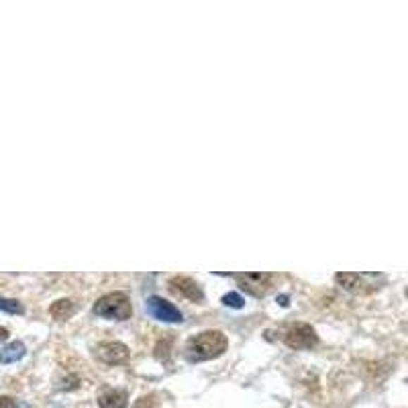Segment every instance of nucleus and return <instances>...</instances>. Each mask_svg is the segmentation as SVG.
Here are the masks:
<instances>
[{
    "label": "nucleus",
    "mask_w": 408,
    "mask_h": 408,
    "mask_svg": "<svg viewBox=\"0 0 408 408\" xmlns=\"http://www.w3.org/2000/svg\"><path fill=\"white\" fill-rule=\"evenodd\" d=\"M170 290L174 292L175 296L186 298L190 302H202L204 300V292L200 288V284L188 278V276H174L170 280Z\"/></svg>",
    "instance_id": "423d86ee"
},
{
    "label": "nucleus",
    "mask_w": 408,
    "mask_h": 408,
    "mask_svg": "<svg viewBox=\"0 0 408 408\" xmlns=\"http://www.w3.org/2000/svg\"><path fill=\"white\" fill-rule=\"evenodd\" d=\"M227 347H229V341L221 330H204L188 339L184 355L190 364H200V361H211L221 357Z\"/></svg>",
    "instance_id": "f257e3e1"
},
{
    "label": "nucleus",
    "mask_w": 408,
    "mask_h": 408,
    "mask_svg": "<svg viewBox=\"0 0 408 408\" xmlns=\"http://www.w3.org/2000/svg\"><path fill=\"white\" fill-rule=\"evenodd\" d=\"M19 407V402L15 400V398H11V396H2L0 398V408H17Z\"/></svg>",
    "instance_id": "2eb2a0df"
},
{
    "label": "nucleus",
    "mask_w": 408,
    "mask_h": 408,
    "mask_svg": "<svg viewBox=\"0 0 408 408\" xmlns=\"http://www.w3.org/2000/svg\"><path fill=\"white\" fill-rule=\"evenodd\" d=\"M97 357L102 364L118 366V364H125L129 359V347L125 343H118V341H106L97 347Z\"/></svg>",
    "instance_id": "0eeeda50"
},
{
    "label": "nucleus",
    "mask_w": 408,
    "mask_h": 408,
    "mask_svg": "<svg viewBox=\"0 0 408 408\" xmlns=\"http://www.w3.org/2000/svg\"><path fill=\"white\" fill-rule=\"evenodd\" d=\"M92 312L106 321H129L133 314V307L125 292H111L98 298L92 307Z\"/></svg>",
    "instance_id": "f03ea898"
},
{
    "label": "nucleus",
    "mask_w": 408,
    "mask_h": 408,
    "mask_svg": "<svg viewBox=\"0 0 408 408\" xmlns=\"http://www.w3.org/2000/svg\"><path fill=\"white\" fill-rule=\"evenodd\" d=\"M286 300H288L286 296H280V304H282V307H288V302H286Z\"/></svg>",
    "instance_id": "f3484780"
},
{
    "label": "nucleus",
    "mask_w": 408,
    "mask_h": 408,
    "mask_svg": "<svg viewBox=\"0 0 408 408\" xmlns=\"http://www.w3.org/2000/svg\"><path fill=\"white\" fill-rule=\"evenodd\" d=\"M0 311L8 312V314H23L25 309L19 300H13V298H2L0 296Z\"/></svg>",
    "instance_id": "f8f14e48"
},
{
    "label": "nucleus",
    "mask_w": 408,
    "mask_h": 408,
    "mask_svg": "<svg viewBox=\"0 0 408 408\" xmlns=\"http://www.w3.org/2000/svg\"><path fill=\"white\" fill-rule=\"evenodd\" d=\"M8 339V330L4 329V327H0V343H4Z\"/></svg>",
    "instance_id": "dca6fc26"
},
{
    "label": "nucleus",
    "mask_w": 408,
    "mask_h": 408,
    "mask_svg": "<svg viewBox=\"0 0 408 408\" xmlns=\"http://www.w3.org/2000/svg\"><path fill=\"white\" fill-rule=\"evenodd\" d=\"M145 309H147V314H149V316H154V319L161 321V323L178 325V323L184 321V316H182L180 309H175L172 302L163 300L161 296H152V298H147Z\"/></svg>",
    "instance_id": "39448f33"
},
{
    "label": "nucleus",
    "mask_w": 408,
    "mask_h": 408,
    "mask_svg": "<svg viewBox=\"0 0 408 408\" xmlns=\"http://www.w3.org/2000/svg\"><path fill=\"white\" fill-rule=\"evenodd\" d=\"M129 398L125 390H104L98 396V407L100 408H127Z\"/></svg>",
    "instance_id": "1a4fd4ad"
},
{
    "label": "nucleus",
    "mask_w": 408,
    "mask_h": 408,
    "mask_svg": "<svg viewBox=\"0 0 408 408\" xmlns=\"http://www.w3.org/2000/svg\"><path fill=\"white\" fill-rule=\"evenodd\" d=\"M221 276H231L239 282V286L247 294L255 298H264L272 288L273 276L268 272H245V273H221Z\"/></svg>",
    "instance_id": "7ed1b4c3"
},
{
    "label": "nucleus",
    "mask_w": 408,
    "mask_h": 408,
    "mask_svg": "<svg viewBox=\"0 0 408 408\" xmlns=\"http://www.w3.org/2000/svg\"><path fill=\"white\" fill-rule=\"evenodd\" d=\"M223 304H225V307H231V309H243L245 300H243L237 292H229V294L223 296Z\"/></svg>",
    "instance_id": "ddd939ff"
},
{
    "label": "nucleus",
    "mask_w": 408,
    "mask_h": 408,
    "mask_svg": "<svg viewBox=\"0 0 408 408\" xmlns=\"http://www.w3.org/2000/svg\"><path fill=\"white\" fill-rule=\"evenodd\" d=\"M74 312H76V304H74L72 300H68V298H61V300L54 302V304L49 307V314H51L56 321H68V319L74 316Z\"/></svg>",
    "instance_id": "9b49d317"
},
{
    "label": "nucleus",
    "mask_w": 408,
    "mask_h": 408,
    "mask_svg": "<svg viewBox=\"0 0 408 408\" xmlns=\"http://www.w3.org/2000/svg\"><path fill=\"white\" fill-rule=\"evenodd\" d=\"M284 343L288 350H311L319 343V335L307 323H296L284 333Z\"/></svg>",
    "instance_id": "20e7f679"
},
{
    "label": "nucleus",
    "mask_w": 408,
    "mask_h": 408,
    "mask_svg": "<svg viewBox=\"0 0 408 408\" xmlns=\"http://www.w3.org/2000/svg\"><path fill=\"white\" fill-rule=\"evenodd\" d=\"M373 278V273H355V272H339L335 276V282L343 288V290L351 292V294H364V292L368 290L366 284L368 280ZM373 286H369V290H371Z\"/></svg>",
    "instance_id": "6e6552de"
},
{
    "label": "nucleus",
    "mask_w": 408,
    "mask_h": 408,
    "mask_svg": "<svg viewBox=\"0 0 408 408\" xmlns=\"http://www.w3.org/2000/svg\"><path fill=\"white\" fill-rule=\"evenodd\" d=\"M25 353H27V347L20 341H13L0 350V364H15L25 357Z\"/></svg>",
    "instance_id": "9d476101"
},
{
    "label": "nucleus",
    "mask_w": 408,
    "mask_h": 408,
    "mask_svg": "<svg viewBox=\"0 0 408 408\" xmlns=\"http://www.w3.org/2000/svg\"><path fill=\"white\" fill-rule=\"evenodd\" d=\"M133 408H159V402H157V398L154 394H147V396H141Z\"/></svg>",
    "instance_id": "4468645a"
}]
</instances>
